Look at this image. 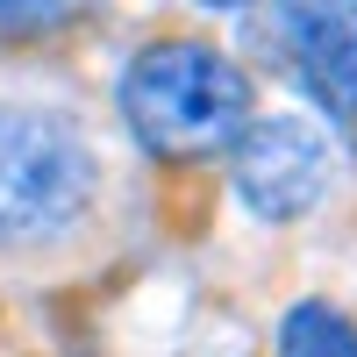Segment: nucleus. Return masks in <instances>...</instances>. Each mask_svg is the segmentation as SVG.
Masks as SVG:
<instances>
[{"instance_id":"obj_1","label":"nucleus","mask_w":357,"mask_h":357,"mask_svg":"<svg viewBox=\"0 0 357 357\" xmlns=\"http://www.w3.org/2000/svg\"><path fill=\"white\" fill-rule=\"evenodd\" d=\"M122 114L143 151L158 158H207L229 151L250 129V86L215 43L165 36L129 57L122 72Z\"/></svg>"},{"instance_id":"obj_2","label":"nucleus","mask_w":357,"mask_h":357,"mask_svg":"<svg viewBox=\"0 0 357 357\" xmlns=\"http://www.w3.org/2000/svg\"><path fill=\"white\" fill-rule=\"evenodd\" d=\"M93 158L72 122L36 107H0V243H43L79 222Z\"/></svg>"},{"instance_id":"obj_3","label":"nucleus","mask_w":357,"mask_h":357,"mask_svg":"<svg viewBox=\"0 0 357 357\" xmlns=\"http://www.w3.org/2000/svg\"><path fill=\"white\" fill-rule=\"evenodd\" d=\"M329 186V143H321L307 122H257L236 136V193H243L250 215L264 222H293L307 215Z\"/></svg>"},{"instance_id":"obj_4","label":"nucleus","mask_w":357,"mask_h":357,"mask_svg":"<svg viewBox=\"0 0 357 357\" xmlns=\"http://www.w3.org/2000/svg\"><path fill=\"white\" fill-rule=\"evenodd\" d=\"M279 43L301 86L350 122L357 114V0H279Z\"/></svg>"},{"instance_id":"obj_5","label":"nucleus","mask_w":357,"mask_h":357,"mask_svg":"<svg viewBox=\"0 0 357 357\" xmlns=\"http://www.w3.org/2000/svg\"><path fill=\"white\" fill-rule=\"evenodd\" d=\"M279 357H357V321L329 301H301L279 321Z\"/></svg>"},{"instance_id":"obj_6","label":"nucleus","mask_w":357,"mask_h":357,"mask_svg":"<svg viewBox=\"0 0 357 357\" xmlns=\"http://www.w3.org/2000/svg\"><path fill=\"white\" fill-rule=\"evenodd\" d=\"M86 15V0H0V43H22V36H50Z\"/></svg>"},{"instance_id":"obj_7","label":"nucleus","mask_w":357,"mask_h":357,"mask_svg":"<svg viewBox=\"0 0 357 357\" xmlns=\"http://www.w3.org/2000/svg\"><path fill=\"white\" fill-rule=\"evenodd\" d=\"M207 8H243V0H207Z\"/></svg>"}]
</instances>
